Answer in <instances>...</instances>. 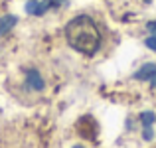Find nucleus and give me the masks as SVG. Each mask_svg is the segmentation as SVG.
<instances>
[{"mask_svg":"<svg viewBox=\"0 0 156 148\" xmlns=\"http://www.w3.org/2000/svg\"><path fill=\"white\" fill-rule=\"evenodd\" d=\"M65 40L75 51L83 55H95L101 48V32L91 16H75L65 26Z\"/></svg>","mask_w":156,"mask_h":148,"instance_id":"nucleus-1","label":"nucleus"},{"mask_svg":"<svg viewBox=\"0 0 156 148\" xmlns=\"http://www.w3.org/2000/svg\"><path fill=\"white\" fill-rule=\"evenodd\" d=\"M134 79H138V81H148L150 87L156 89V63H144L136 73H134Z\"/></svg>","mask_w":156,"mask_h":148,"instance_id":"nucleus-2","label":"nucleus"},{"mask_svg":"<svg viewBox=\"0 0 156 148\" xmlns=\"http://www.w3.org/2000/svg\"><path fill=\"white\" fill-rule=\"evenodd\" d=\"M154 121H156V115L152 111H144V113H140V122H142V138L144 140H152L154 136Z\"/></svg>","mask_w":156,"mask_h":148,"instance_id":"nucleus-3","label":"nucleus"},{"mask_svg":"<svg viewBox=\"0 0 156 148\" xmlns=\"http://www.w3.org/2000/svg\"><path fill=\"white\" fill-rule=\"evenodd\" d=\"M48 10H50V2L48 0H44V2H40V0H28L26 2V12L32 16H44Z\"/></svg>","mask_w":156,"mask_h":148,"instance_id":"nucleus-4","label":"nucleus"},{"mask_svg":"<svg viewBox=\"0 0 156 148\" xmlns=\"http://www.w3.org/2000/svg\"><path fill=\"white\" fill-rule=\"evenodd\" d=\"M146 32H148V38L144 40V46L148 49H152V51H156V20L146 24Z\"/></svg>","mask_w":156,"mask_h":148,"instance_id":"nucleus-5","label":"nucleus"},{"mask_svg":"<svg viewBox=\"0 0 156 148\" xmlns=\"http://www.w3.org/2000/svg\"><path fill=\"white\" fill-rule=\"evenodd\" d=\"M28 85H30L34 91H42L44 87H46V83H44V79H42V75H40L38 71H28Z\"/></svg>","mask_w":156,"mask_h":148,"instance_id":"nucleus-6","label":"nucleus"},{"mask_svg":"<svg viewBox=\"0 0 156 148\" xmlns=\"http://www.w3.org/2000/svg\"><path fill=\"white\" fill-rule=\"evenodd\" d=\"M16 24H18V18H16V16H12V14L2 16V18H0V36H4L6 32H10Z\"/></svg>","mask_w":156,"mask_h":148,"instance_id":"nucleus-7","label":"nucleus"},{"mask_svg":"<svg viewBox=\"0 0 156 148\" xmlns=\"http://www.w3.org/2000/svg\"><path fill=\"white\" fill-rule=\"evenodd\" d=\"M48 2H50V8H57L61 4H65V0H48Z\"/></svg>","mask_w":156,"mask_h":148,"instance_id":"nucleus-8","label":"nucleus"},{"mask_svg":"<svg viewBox=\"0 0 156 148\" xmlns=\"http://www.w3.org/2000/svg\"><path fill=\"white\" fill-rule=\"evenodd\" d=\"M73 148H83V146H81V144H77V146H73Z\"/></svg>","mask_w":156,"mask_h":148,"instance_id":"nucleus-9","label":"nucleus"}]
</instances>
